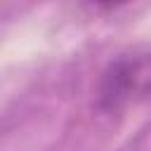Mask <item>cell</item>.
I'll use <instances>...</instances> for the list:
<instances>
[{
	"instance_id": "obj_1",
	"label": "cell",
	"mask_w": 151,
	"mask_h": 151,
	"mask_svg": "<svg viewBox=\"0 0 151 151\" xmlns=\"http://www.w3.org/2000/svg\"><path fill=\"white\" fill-rule=\"evenodd\" d=\"M151 94V42H137L111 57L97 85V106L118 113Z\"/></svg>"
},
{
	"instance_id": "obj_2",
	"label": "cell",
	"mask_w": 151,
	"mask_h": 151,
	"mask_svg": "<svg viewBox=\"0 0 151 151\" xmlns=\"http://www.w3.org/2000/svg\"><path fill=\"white\" fill-rule=\"evenodd\" d=\"M85 2H90V5H94V7H118V5H125V2H130V0H85Z\"/></svg>"
}]
</instances>
